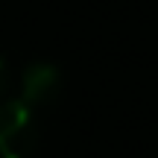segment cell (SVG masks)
<instances>
[{
    "label": "cell",
    "instance_id": "1",
    "mask_svg": "<svg viewBox=\"0 0 158 158\" xmlns=\"http://www.w3.org/2000/svg\"><path fill=\"white\" fill-rule=\"evenodd\" d=\"M35 149L32 111L18 100L0 102V158H29Z\"/></svg>",
    "mask_w": 158,
    "mask_h": 158
},
{
    "label": "cell",
    "instance_id": "3",
    "mask_svg": "<svg viewBox=\"0 0 158 158\" xmlns=\"http://www.w3.org/2000/svg\"><path fill=\"white\" fill-rule=\"evenodd\" d=\"M6 91H9V73H6V62L0 59V102L6 100Z\"/></svg>",
    "mask_w": 158,
    "mask_h": 158
},
{
    "label": "cell",
    "instance_id": "2",
    "mask_svg": "<svg viewBox=\"0 0 158 158\" xmlns=\"http://www.w3.org/2000/svg\"><path fill=\"white\" fill-rule=\"evenodd\" d=\"M59 88H62V73H59V68H53V64H29L27 70H23L21 76V94H18V102L21 106H27L29 111H35V108L47 106V102L56 100Z\"/></svg>",
    "mask_w": 158,
    "mask_h": 158
}]
</instances>
